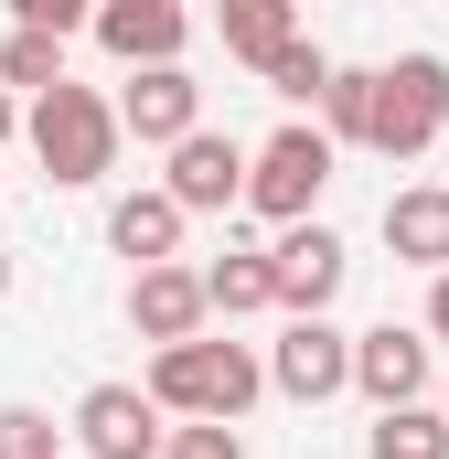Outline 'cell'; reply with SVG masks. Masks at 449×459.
Instances as JSON below:
<instances>
[{
  "mask_svg": "<svg viewBox=\"0 0 449 459\" xmlns=\"http://www.w3.org/2000/svg\"><path fill=\"white\" fill-rule=\"evenodd\" d=\"M161 417H182V428H235L257 395H268V363L246 342H172V352H150V385H139Z\"/></svg>",
  "mask_w": 449,
  "mask_h": 459,
  "instance_id": "cell-1",
  "label": "cell"
},
{
  "mask_svg": "<svg viewBox=\"0 0 449 459\" xmlns=\"http://www.w3.org/2000/svg\"><path fill=\"white\" fill-rule=\"evenodd\" d=\"M22 139H32L43 182H65V193H97V182L118 171V108L97 97V86H75V75L22 108Z\"/></svg>",
  "mask_w": 449,
  "mask_h": 459,
  "instance_id": "cell-2",
  "label": "cell"
},
{
  "mask_svg": "<svg viewBox=\"0 0 449 459\" xmlns=\"http://www.w3.org/2000/svg\"><path fill=\"white\" fill-rule=\"evenodd\" d=\"M332 139L311 128V117H289V128H268L257 150H246V204L268 214V225L289 235V225H321V193H332Z\"/></svg>",
  "mask_w": 449,
  "mask_h": 459,
  "instance_id": "cell-3",
  "label": "cell"
},
{
  "mask_svg": "<svg viewBox=\"0 0 449 459\" xmlns=\"http://www.w3.org/2000/svg\"><path fill=\"white\" fill-rule=\"evenodd\" d=\"M439 139H449V65H439V54H396V65H374L364 150L418 160V150H439Z\"/></svg>",
  "mask_w": 449,
  "mask_h": 459,
  "instance_id": "cell-4",
  "label": "cell"
},
{
  "mask_svg": "<svg viewBox=\"0 0 449 459\" xmlns=\"http://www.w3.org/2000/svg\"><path fill=\"white\" fill-rule=\"evenodd\" d=\"M342 235L332 225H289L278 246H268V289H278V310L289 321H332V299H342Z\"/></svg>",
  "mask_w": 449,
  "mask_h": 459,
  "instance_id": "cell-5",
  "label": "cell"
},
{
  "mask_svg": "<svg viewBox=\"0 0 449 459\" xmlns=\"http://www.w3.org/2000/svg\"><path fill=\"white\" fill-rule=\"evenodd\" d=\"M108 108H118V139H139V150H182V139L204 128V86H193L182 65H150V75L118 86Z\"/></svg>",
  "mask_w": 449,
  "mask_h": 459,
  "instance_id": "cell-6",
  "label": "cell"
},
{
  "mask_svg": "<svg viewBox=\"0 0 449 459\" xmlns=\"http://www.w3.org/2000/svg\"><path fill=\"white\" fill-rule=\"evenodd\" d=\"M353 395H374V417L428 406V332H407V321L353 332Z\"/></svg>",
  "mask_w": 449,
  "mask_h": 459,
  "instance_id": "cell-7",
  "label": "cell"
},
{
  "mask_svg": "<svg viewBox=\"0 0 449 459\" xmlns=\"http://www.w3.org/2000/svg\"><path fill=\"white\" fill-rule=\"evenodd\" d=\"M161 204L193 225V214H224V204H246V139H224V128H193L182 150H172V182H161Z\"/></svg>",
  "mask_w": 449,
  "mask_h": 459,
  "instance_id": "cell-8",
  "label": "cell"
},
{
  "mask_svg": "<svg viewBox=\"0 0 449 459\" xmlns=\"http://www.w3.org/2000/svg\"><path fill=\"white\" fill-rule=\"evenodd\" d=\"M65 438H75L86 459H161V406H150L139 385H86Z\"/></svg>",
  "mask_w": 449,
  "mask_h": 459,
  "instance_id": "cell-9",
  "label": "cell"
},
{
  "mask_svg": "<svg viewBox=\"0 0 449 459\" xmlns=\"http://www.w3.org/2000/svg\"><path fill=\"white\" fill-rule=\"evenodd\" d=\"M86 32L108 43L128 75H150V65H182V43H193V11H182V0H108V11H86Z\"/></svg>",
  "mask_w": 449,
  "mask_h": 459,
  "instance_id": "cell-10",
  "label": "cell"
},
{
  "mask_svg": "<svg viewBox=\"0 0 449 459\" xmlns=\"http://www.w3.org/2000/svg\"><path fill=\"white\" fill-rule=\"evenodd\" d=\"M268 385H278L289 406L342 395V385H353V332H332V321H289V332H278V352H268Z\"/></svg>",
  "mask_w": 449,
  "mask_h": 459,
  "instance_id": "cell-11",
  "label": "cell"
},
{
  "mask_svg": "<svg viewBox=\"0 0 449 459\" xmlns=\"http://www.w3.org/2000/svg\"><path fill=\"white\" fill-rule=\"evenodd\" d=\"M128 332L150 352L204 342V278H193V267H139V278H128Z\"/></svg>",
  "mask_w": 449,
  "mask_h": 459,
  "instance_id": "cell-12",
  "label": "cell"
},
{
  "mask_svg": "<svg viewBox=\"0 0 449 459\" xmlns=\"http://www.w3.org/2000/svg\"><path fill=\"white\" fill-rule=\"evenodd\" d=\"M385 246H396V267L449 278V182H407V193H385Z\"/></svg>",
  "mask_w": 449,
  "mask_h": 459,
  "instance_id": "cell-13",
  "label": "cell"
},
{
  "mask_svg": "<svg viewBox=\"0 0 449 459\" xmlns=\"http://www.w3.org/2000/svg\"><path fill=\"white\" fill-rule=\"evenodd\" d=\"M108 246L128 267H182V214H172L161 193H118L108 204Z\"/></svg>",
  "mask_w": 449,
  "mask_h": 459,
  "instance_id": "cell-14",
  "label": "cell"
},
{
  "mask_svg": "<svg viewBox=\"0 0 449 459\" xmlns=\"http://www.w3.org/2000/svg\"><path fill=\"white\" fill-rule=\"evenodd\" d=\"M204 278V321H246V310H278V289H268V246H224L215 267H193Z\"/></svg>",
  "mask_w": 449,
  "mask_h": 459,
  "instance_id": "cell-15",
  "label": "cell"
},
{
  "mask_svg": "<svg viewBox=\"0 0 449 459\" xmlns=\"http://www.w3.org/2000/svg\"><path fill=\"white\" fill-rule=\"evenodd\" d=\"M289 43H300V11H289V0H224V54H235V65L268 75Z\"/></svg>",
  "mask_w": 449,
  "mask_h": 459,
  "instance_id": "cell-16",
  "label": "cell"
},
{
  "mask_svg": "<svg viewBox=\"0 0 449 459\" xmlns=\"http://www.w3.org/2000/svg\"><path fill=\"white\" fill-rule=\"evenodd\" d=\"M364 459H449V417L439 406H396L364 428Z\"/></svg>",
  "mask_w": 449,
  "mask_h": 459,
  "instance_id": "cell-17",
  "label": "cell"
},
{
  "mask_svg": "<svg viewBox=\"0 0 449 459\" xmlns=\"http://www.w3.org/2000/svg\"><path fill=\"white\" fill-rule=\"evenodd\" d=\"M311 108H321V139H332V150H364V108H374V65H332V86H321Z\"/></svg>",
  "mask_w": 449,
  "mask_h": 459,
  "instance_id": "cell-18",
  "label": "cell"
},
{
  "mask_svg": "<svg viewBox=\"0 0 449 459\" xmlns=\"http://www.w3.org/2000/svg\"><path fill=\"white\" fill-rule=\"evenodd\" d=\"M0 86H11V97H54V86H65V43L11 32V43H0Z\"/></svg>",
  "mask_w": 449,
  "mask_h": 459,
  "instance_id": "cell-19",
  "label": "cell"
},
{
  "mask_svg": "<svg viewBox=\"0 0 449 459\" xmlns=\"http://www.w3.org/2000/svg\"><path fill=\"white\" fill-rule=\"evenodd\" d=\"M321 86H332V54H321V43H311V32H300V43H289V54H278V65H268V97H289V108H311V97H321Z\"/></svg>",
  "mask_w": 449,
  "mask_h": 459,
  "instance_id": "cell-20",
  "label": "cell"
},
{
  "mask_svg": "<svg viewBox=\"0 0 449 459\" xmlns=\"http://www.w3.org/2000/svg\"><path fill=\"white\" fill-rule=\"evenodd\" d=\"M0 459H65V428L43 406H0Z\"/></svg>",
  "mask_w": 449,
  "mask_h": 459,
  "instance_id": "cell-21",
  "label": "cell"
},
{
  "mask_svg": "<svg viewBox=\"0 0 449 459\" xmlns=\"http://www.w3.org/2000/svg\"><path fill=\"white\" fill-rule=\"evenodd\" d=\"M161 459H246V438H235V428H172Z\"/></svg>",
  "mask_w": 449,
  "mask_h": 459,
  "instance_id": "cell-22",
  "label": "cell"
},
{
  "mask_svg": "<svg viewBox=\"0 0 449 459\" xmlns=\"http://www.w3.org/2000/svg\"><path fill=\"white\" fill-rule=\"evenodd\" d=\"M428 342H449V278H428Z\"/></svg>",
  "mask_w": 449,
  "mask_h": 459,
  "instance_id": "cell-23",
  "label": "cell"
},
{
  "mask_svg": "<svg viewBox=\"0 0 449 459\" xmlns=\"http://www.w3.org/2000/svg\"><path fill=\"white\" fill-rule=\"evenodd\" d=\"M0 139H22V97L11 86H0Z\"/></svg>",
  "mask_w": 449,
  "mask_h": 459,
  "instance_id": "cell-24",
  "label": "cell"
},
{
  "mask_svg": "<svg viewBox=\"0 0 449 459\" xmlns=\"http://www.w3.org/2000/svg\"><path fill=\"white\" fill-rule=\"evenodd\" d=\"M0 299H11V246H0Z\"/></svg>",
  "mask_w": 449,
  "mask_h": 459,
  "instance_id": "cell-25",
  "label": "cell"
}]
</instances>
